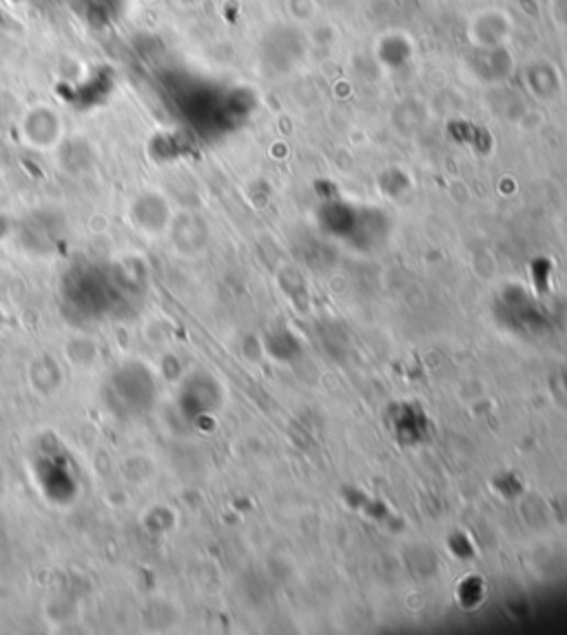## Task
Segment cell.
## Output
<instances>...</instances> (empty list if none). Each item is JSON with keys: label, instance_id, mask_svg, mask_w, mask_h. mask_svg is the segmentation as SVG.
Masks as SVG:
<instances>
[{"label": "cell", "instance_id": "1", "mask_svg": "<svg viewBox=\"0 0 567 635\" xmlns=\"http://www.w3.org/2000/svg\"><path fill=\"white\" fill-rule=\"evenodd\" d=\"M514 34V21L508 10L488 6L468 19L466 25V36L472 47L481 52H501L508 47Z\"/></svg>", "mask_w": 567, "mask_h": 635}, {"label": "cell", "instance_id": "2", "mask_svg": "<svg viewBox=\"0 0 567 635\" xmlns=\"http://www.w3.org/2000/svg\"><path fill=\"white\" fill-rule=\"evenodd\" d=\"M25 130H27V136L34 145L47 147V145L56 143L58 132H60V122L52 109L38 107L34 111H30V116L25 118Z\"/></svg>", "mask_w": 567, "mask_h": 635}, {"label": "cell", "instance_id": "3", "mask_svg": "<svg viewBox=\"0 0 567 635\" xmlns=\"http://www.w3.org/2000/svg\"><path fill=\"white\" fill-rule=\"evenodd\" d=\"M289 17L298 23H309L318 17V3L315 0H287Z\"/></svg>", "mask_w": 567, "mask_h": 635}, {"label": "cell", "instance_id": "4", "mask_svg": "<svg viewBox=\"0 0 567 635\" xmlns=\"http://www.w3.org/2000/svg\"><path fill=\"white\" fill-rule=\"evenodd\" d=\"M189 3H200V0H189Z\"/></svg>", "mask_w": 567, "mask_h": 635}]
</instances>
